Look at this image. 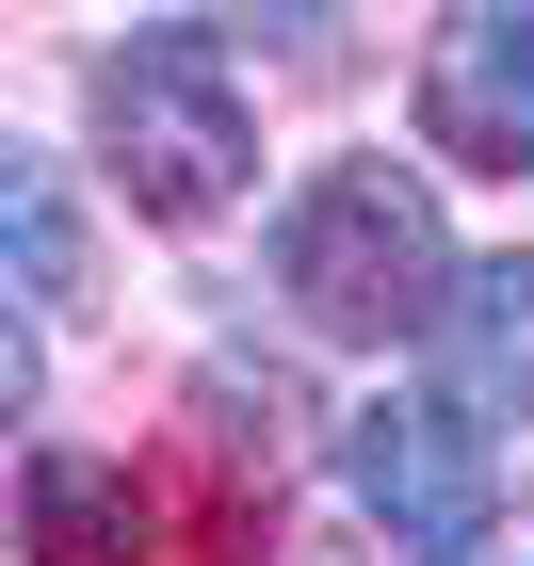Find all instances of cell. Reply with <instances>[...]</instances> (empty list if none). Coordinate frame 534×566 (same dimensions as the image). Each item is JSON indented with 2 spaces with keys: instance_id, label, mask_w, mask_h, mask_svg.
Segmentation results:
<instances>
[{
  "instance_id": "6da1fadb",
  "label": "cell",
  "mask_w": 534,
  "mask_h": 566,
  "mask_svg": "<svg viewBox=\"0 0 534 566\" xmlns=\"http://www.w3.org/2000/svg\"><path fill=\"white\" fill-rule=\"evenodd\" d=\"M275 307L308 324V340H356V356H389V340H438V307H453V227H438V178L389 163V146H341V163H308L292 195H275Z\"/></svg>"
},
{
  "instance_id": "7a4b0ae2",
  "label": "cell",
  "mask_w": 534,
  "mask_h": 566,
  "mask_svg": "<svg viewBox=\"0 0 534 566\" xmlns=\"http://www.w3.org/2000/svg\"><path fill=\"white\" fill-rule=\"evenodd\" d=\"M82 130H97V163H114V195H130L146 227H211V211H243V178H260V97H243V65H227L211 17L114 33L97 82H82Z\"/></svg>"
},
{
  "instance_id": "3957f363",
  "label": "cell",
  "mask_w": 534,
  "mask_h": 566,
  "mask_svg": "<svg viewBox=\"0 0 534 566\" xmlns=\"http://www.w3.org/2000/svg\"><path fill=\"white\" fill-rule=\"evenodd\" d=\"M341 485H356V518L389 534L405 566H486V534H502V437H486V405L453 389H373L341 421Z\"/></svg>"
},
{
  "instance_id": "277c9868",
  "label": "cell",
  "mask_w": 534,
  "mask_h": 566,
  "mask_svg": "<svg viewBox=\"0 0 534 566\" xmlns=\"http://www.w3.org/2000/svg\"><path fill=\"white\" fill-rule=\"evenodd\" d=\"M421 146L470 178H534V0H470L421 33Z\"/></svg>"
},
{
  "instance_id": "5b68a950",
  "label": "cell",
  "mask_w": 534,
  "mask_h": 566,
  "mask_svg": "<svg viewBox=\"0 0 534 566\" xmlns=\"http://www.w3.org/2000/svg\"><path fill=\"white\" fill-rule=\"evenodd\" d=\"M17 551H33V566H146V485H130V453H65V437H33V453H17Z\"/></svg>"
},
{
  "instance_id": "8992f818",
  "label": "cell",
  "mask_w": 534,
  "mask_h": 566,
  "mask_svg": "<svg viewBox=\"0 0 534 566\" xmlns=\"http://www.w3.org/2000/svg\"><path fill=\"white\" fill-rule=\"evenodd\" d=\"M421 356H438L486 421H534V260H519V243L453 275V307H438V340H421Z\"/></svg>"
},
{
  "instance_id": "52a82bcc",
  "label": "cell",
  "mask_w": 534,
  "mask_h": 566,
  "mask_svg": "<svg viewBox=\"0 0 534 566\" xmlns=\"http://www.w3.org/2000/svg\"><path fill=\"white\" fill-rule=\"evenodd\" d=\"M0 227H17V307H33V324H65V307H82V195H65V163H49V146H17V163H0Z\"/></svg>"
},
{
  "instance_id": "ba28073f",
  "label": "cell",
  "mask_w": 534,
  "mask_h": 566,
  "mask_svg": "<svg viewBox=\"0 0 534 566\" xmlns=\"http://www.w3.org/2000/svg\"><path fill=\"white\" fill-rule=\"evenodd\" d=\"M211 17L243 49H275L292 82H341V65H356V17H341V0H211Z\"/></svg>"
}]
</instances>
